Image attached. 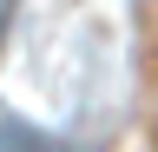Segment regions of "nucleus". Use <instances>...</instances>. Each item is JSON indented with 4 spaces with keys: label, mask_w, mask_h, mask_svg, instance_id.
I'll return each mask as SVG.
<instances>
[{
    "label": "nucleus",
    "mask_w": 158,
    "mask_h": 152,
    "mask_svg": "<svg viewBox=\"0 0 158 152\" xmlns=\"http://www.w3.org/2000/svg\"><path fill=\"white\" fill-rule=\"evenodd\" d=\"M0 152H33V132H27V126H13L7 112H0Z\"/></svg>",
    "instance_id": "obj_1"
}]
</instances>
